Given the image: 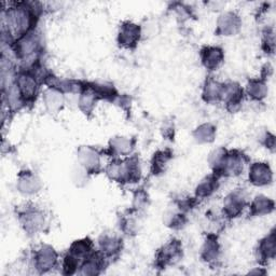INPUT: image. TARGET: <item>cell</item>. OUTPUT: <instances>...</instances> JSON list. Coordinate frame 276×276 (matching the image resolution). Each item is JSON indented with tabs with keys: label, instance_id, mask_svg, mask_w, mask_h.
Returning <instances> with one entry per match:
<instances>
[{
	"label": "cell",
	"instance_id": "3957f363",
	"mask_svg": "<svg viewBox=\"0 0 276 276\" xmlns=\"http://www.w3.org/2000/svg\"><path fill=\"white\" fill-rule=\"evenodd\" d=\"M222 61V52L216 47H209L203 52V61L208 68H216Z\"/></svg>",
	"mask_w": 276,
	"mask_h": 276
},
{
	"label": "cell",
	"instance_id": "52a82bcc",
	"mask_svg": "<svg viewBox=\"0 0 276 276\" xmlns=\"http://www.w3.org/2000/svg\"><path fill=\"white\" fill-rule=\"evenodd\" d=\"M274 249H275V246H274L273 236L268 237V239H266L260 246V253L262 254V256H264L265 258L270 256H274Z\"/></svg>",
	"mask_w": 276,
	"mask_h": 276
},
{
	"label": "cell",
	"instance_id": "277c9868",
	"mask_svg": "<svg viewBox=\"0 0 276 276\" xmlns=\"http://www.w3.org/2000/svg\"><path fill=\"white\" fill-rule=\"evenodd\" d=\"M121 41L124 45H132L137 40V38H139V28L136 25H131L128 24L127 26H123L121 31Z\"/></svg>",
	"mask_w": 276,
	"mask_h": 276
},
{
	"label": "cell",
	"instance_id": "5b68a950",
	"mask_svg": "<svg viewBox=\"0 0 276 276\" xmlns=\"http://www.w3.org/2000/svg\"><path fill=\"white\" fill-rule=\"evenodd\" d=\"M37 260L41 269H50L55 262V255L52 249H42Z\"/></svg>",
	"mask_w": 276,
	"mask_h": 276
},
{
	"label": "cell",
	"instance_id": "ba28073f",
	"mask_svg": "<svg viewBox=\"0 0 276 276\" xmlns=\"http://www.w3.org/2000/svg\"><path fill=\"white\" fill-rule=\"evenodd\" d=\"M103 248L105 249V251H116L119 248V243L116 239H112V237H109V239L105 240V242L103 243Z\"/></svg>",
	"mask_w": 276,
	"mask_h": 276
},
{
	"label": "cell",
	"instance_id": "7a4b0ae2",
	"mask_svg": "<svg viewBox=\"0 0 276 276\" xmlns=\"http://www.w3.org/2000/svg\"><path fill=\"white\" fill-rule=\"evenodd\" d=\"M251 180L256 184H269L271 180V170L269 166L263 163H256L251 168Z\"/></svg>",
	"mask_w": 276,
	"mask_h": 276
},
{
	"label": "cell",
	"instance_id": "8992f818",
	"mask_svg": "<svg viewBox=\"0 0 276 276\" xmlns=\"http://www.w3.org/2000/svg\"><path fill=\"white\" fill-rule=\"evenodd\" d=\"M253 209L256 213H269L273 209V203L265 198H257Z\"/></svg>",
	"mask_w": 276,
	"mask_h": 276
},
{
	"label": "cell",
	"instance_id": "6da1fadb",
	"mask_svg": "<svg viewBox=\"0 0 276 276\" xmlns=\"http://www.w3.org/2000/svg\"><path fill=\"white\" fill-rule=\"evenodd\" d=\"M31 22V15L25 8H15L8 12L9 31L14 35L23 34L28 30Z\"/></svg>",
	"mask_w": 276,
	"mask_h": 276
}]
</instances>
